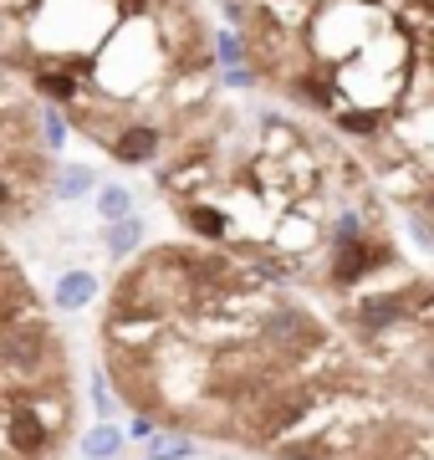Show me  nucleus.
Here are the masks:
<instances>
[{"mask_svg":"<svg viewBox=\"0 0 434 460\" xmlns=\"http://www.w3.org/2000/svg\"><path fill=\"white\" fill-rule=\"evenodd\" d=\"M36 87H47V93H56V98H72V93H77L72 77H62V72H36Z\"/></svg>","mask_w":434,"mask_h":460,"instance_id":"14","label":"nucleus"},{"mask_svg":"<svg viewBox=\"0 0 434 460\" xmlns=\"http://www.w3.org/2000/svg\"><path fill=\"white\" fill-rule=\"evenodd\" d=\"M153 148H159V133L153 128H123L117 144H113V154L123 159V164H143V159H153Z\"/></svg>","mask_w":434,"mask_h":460,"instance_id":"2","label":"nucleus"},{"mask_svg":"<svg viewBox=\"0 0 434 460\" xmlns=\"http://www.w3.org/2000/svg\"><path fill=\"white\" fill-rule=\"evenodd\" d=\"M195 456V445L179 440V435H153L149 440V460H189Z\"/></svg>","mask_w":434,"mask_h":460,"instance_id":"8","label":"nucleus"},{"mask_svg":"<svg viewBox=\"0 0 434 460\" xmlns=\"http://www.w3.org/2000/svg\"><path fill=\"white\" fill-rule=\"evenodd\" d=\"M92 292H98V281L87 277V271H67V277L56 281V302H62V307H82Z\"/></svg>","mask_w":434,"mask_h":460,"instance_id":"7","label":"nucleus"},{"mask_svg":"<svg viewBox=\"0 0 434 460\" xmlns=\"http://www.w3.org/2000/svg\"><path fill=\"white\" fill-rule=\"evenodd\" d=\"M368 261H373V256H368V246H358V241L337 246V256H333V281H343V287H348V281H358V277L368 271Z\"/></svg>","mask_w":434,"mask_h":460,"instance_id":"4","label":"nucleus"},{"mask_svg":"<svg viewBox=\"0 0 434 460\" xmlns=\"http://www.w3.org/2000/svg\"><path fill=\"white\" fill-rule=\"evenodd\" d=\"M47 138H51V148H62V123L56 118H47Z\"/></svg>","mask_w":434,"mask_h":460,"instance_id":"16","label":"nucleus"},{"mask_svg":"<svg viewBox=\"0 0 434 460\" xmlns=\"http://www.w3.org/2000/svg\"><path fill=\"white\" fill-rule=\"evenodd\" d=\"M399 317H404L399 296H373V302L358 307V323H363V328H388V323H399Z\"/></svg>","mask_w":434,"mask_h":460,"instance_id":"6","label":"nucleus"},{"mask_svg":"<svg viewBox=\"0 0 434 460\" xmlns=\"http://www.w3.org/2000/svg\"><path fill=\"white\" fill-rule=\"evenodd\" d=\"M62 190H56V195H67V199H77V195H87V190H92V174H87V169H62Z\"/></svg>","mask_w":434,"mask_h":460,"instance_id":"12","label":"nucleus"},{"mask_svg":"<svg viewBox=\"0 0 434 460\" xmlns=\"http://www.w3.org/2000/svg\"><path fill=\"white\" fill-rule=\"evenodd\" d=\"M337 123H343L348 133H373V128H378V118H373V113H337Z\"/></svg>","mask_w":434,"mask_h":460,"instance_id":"15","label":"nucleus"},{"mask_svg":"<svg viewBox=\"0 0 434 460\" xmlns=\"http://www.w3.org/2000/svg\"><path fill=\"white\" fill-rule=\"evenodd\" d=\"M276 456H282V460H327V456H333V445H327V440H291V445H282Z\"/></svg>","mask_w":434,"mask_h":460,"instance_id":"9","label":"nucleus"},{"mask_svg":"<svg viewBox=\"0 0 434 460\" xmlns=\"http://www.w3.org/2000/svg\"><path fill=\"white\" fill-rule=\"evenodd\" d=\"M312 404H317V394H312V389H301V394H276L271 399V410L261 414V435H266V440H276V435H286V429L297 425L301 414L312 410Z\"/></svg>","mask_w":434,"mask_h":460,"instance_id":"1","label":"nucleus"},{"mask_svg":"<svg viewBox=\"0 0 434 460\" xmlns=\"http://www.w3.org/2000/svg\"><path fill=\"white\" fill-rule=\"evenodd\" d=\"M98 205H102V215H108L113 226H123V220H128V210H134V195H128V190H102Z\"/></svg>","mask_w":434,"mask_h":460,"instance_id":"10","label":"nucleus"},{"mask_svg":"<svg viewBox=\"0 0 434 460\" xmlns=\"http://www.w3.org/2000/svg\"><path fill=\"white\" fill-rule=\"evenodd\" d=\"M266 332L276 338V343H286V348H291V343H301V348H307V343H317V328H312V323H307L301 313H291V307L271 317V328H266Z\"/></svg>","mask_w":434,"mask_h":460,"instance_id":"3","label":"nucleus"},{"mask_svg":"<svg viewBox=\"0 0 434 460\" xmlns=\"http://www.w3.org/2000/svg\"><path fill=\"white\" fill-rule=\"evenodd\" d=\"M189 226L215 241V235H225V215H220V210H189Z\"/></svg>","mask_w":434,"mask_h":460,"instance_id":"13","label":"nucleus"},{"mask_svg":"<svg viewBox=\"0 0 434 460\" xmlns=\"http://www.w3.org/2000/svg\"><path fill=\"white\" fill-rule=\"evenodd\" d=\"M138 220H123V226H113L108 230V251H113V256H123V251H134L138 246Z\"/></svg>","mask_w":434,"mask_h":460,"instance_id":"11","label":"nucleus"},{"mask_svg":"<svg viewBox=\"0 0 434 460\" xmlns=\"http://www.w3.org/2000/svg\"><path fill=\"white\" fill-rule=\"evenodd\" d=\"M117 450H123V429H113V425H98V429L82 435V456L87 460H113Z\"/></svg>","mask_w":434,"mask_h":460,"instance_id":"5","label":"nucleus"}]
</instances>
